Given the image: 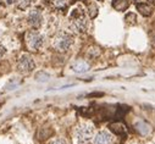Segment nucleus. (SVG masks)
I'll use <instances>...</instances> for the list:
<instances>
[{
	"label": "nucleus",
	"instance_id": "f3484780",
	"mask_svg": "<svg viewBox=\"0 0 155 144\" xmlns=\"http://www.w3.org/2000/svg\"><path fill=\"white\" fill-rule=\"evenodd\" d=\"M49 78H50L49 75L45 74V72H38L37 76H35V80H37L38 82H47Z\"/></svg>",
	"mask_w": 155,
	"mask_h": 144
},
{
	"label": "nucleus",
	"instance_id": "dca6fc26",
	"mask_svg": "<svg viewBox=\"0 0 155 144\" xmlns=\"http://www.w3.org/2000/svg\"><path fill=\"white\" fill-rule=\"evenodd\" d=\"M125 22L130 26H133L137 23V16L133 14V12H128L126 16H125Z\"/></svg>",
	"mask_w": 155,
	"mask_h": 144
},
{
	"label": "nucleus",
	"instance_id": "9b49d317",
	"mask_svg": "<svg viewBox=\"0 0 155 144\" xmlns=\"http://www.w3.org/2000/svg\"><path fill=\"white\" fill-rule=\"evenodd\" d=\"M130 6L128 0H114L112 2V8L117 11H125Z\"/></svg>",
	"mask_w": 155,
	"mask_h": 144
},
{
	"label": "nucleus",
	"instance_id": "4468645a",
	"mask_svg": "<svg viewBox=\"0 0 155 144\" xmlns=\"http://www.w3.org/2000/svg\"><path fill=\"white\" fill-rule=\"evenodd\" d=\"M51 4L58 10H65L68 5V0H51Z\"/></svg>",
	"mask_w": 155,
	"mask_h": 144
},
{
	"label": "nucleus",
	"instance_id": "2eb2a0df",
	"mask_svg": "<svg viewBox=\"0 0 155 144\" xmlns=\"http://www.w3.org/2000/svg\"><path fill=\"white\" fill-rule=\"evenodd\" d=\"M35 0H17V6L21 10H26L34 4Z\"/></svg>",
	"mask_w": 155,
	"mask_h": 144
},
{
	"label": "nucleus",
	"instance_id": "1a4fd4ad",
	"mask_svg": "<svg viewBox=\"0 0 155 144\" xmlns=\"http://www.w3.org/2000/svg\"><path fill=\"white\" fill-rule=\"evenodd\" d=\"M109 128L110 131L114 133V134H117V136H122L126 133V126L121 122H114V123H110L109 125Z\"/></svg>",
	"mask_w": 155,
	"mask_h": 144
},
{
	"label": "nucleus",
	"instance_id": "423d86ee",
	"mask_svg": "<svg viewBox=\"0 0 155 144\" xmlns=\"http://www.w3.org/2000/svg\"><path fill=\"white\" fill-rule=\"evenodd\" d=\"M27 22L32 28H39L43 23V16L42 12L38 10V9H33L29 11L28 16H27Z\"/></svg>",
	"mask_w": 155,
	"mask_h": 144
},
{
	"label": "nucleus",
	"instance_id": "6ab92c4d",
	"mask_svg": "<svg viewBox=\"0 0 155 144\" xmlns=\"http://www.w3.org/2000/svg\"><path fill=\"white\" fill-rule=\"evenodd\" d=\"M88 54H89L92 57H97V56H99L100 51H99L98 48H91V49L88 50Z\"/></svg>",
	"mask_w": 155,
	"mask_h": 144
},
{
	"label": "nucleus",
	"instance_id": "39448f33",
	"mask_svg": "<svg viewBox=\"0 0 155 144\" xmlns=\"http://www.w3.org/2000/svg\"><path fill=\"white\" fill-rule=\"evenodd\" d=\"M35 67V64H34V60L32 59V56H29L28 54H23L20 59H18V62H17V70L18 72L23 75H28L34 70Z\"/></svg>",
	"mask_w": 155,
	"mask_h": 144
},
{
	"label": "nucleus",
	"instance_id": "9d476101",
	"mask_svg": "<svg viewBox=\"0 0 155 144\" xmlns=\"http://www.w3.org/2000/svg\"><path fill=\"white\" fill-rule=\"evenodd\" d=\"M72 70L74 72H80V74L81 72H86L89 70V64L84 60H77L76 62L72 64Z\"/></svg>",
	"mask_w": 155,
	"mask_h": 144
},
{
	"label": "nucleus",
	"instance_id": "4be33fe9",
	"mask_svg": "<svg viewBox=\"0 0 155 144\" xmlns=\"http://www.w3.org/2000/svg\"><path fill=\"white\" fill-rule=\"evenodd\" d=\"M99 2H105V0H99Z\"/></svg>",
	"mask_w": 155,
	"mask_h": 144
},
{
	"label": "nucleus",
	"instance_id": "f8f14e48",
	"mask_svg": "<svg viewBox=\"0 0 155 144\" xmlns=\"http://www.w3.org/2000/svg\"><path fill=\"white\" fill-rule=\"evenodd\" d=\"M136 129L140 133V134H143V136H147L149 132H150V127H149V125L148 123H145L144 121H138V122H136Z\"/></svg>",
	"mask_w": 155,
	"mask_h": 144
},
{
	"label": "nucleus",
	"instance_id": "f257e3e1",
	"mask_svg": "<svg viewBox=\"0 0 155 144\" xmlns=\"http://www.w3.org/2000/svg\"><path fill=\"white\" fill-rule=\"evenodd\" d=\"M89 22L88 17L81 8H76L70 16V27L76 33H86L88 29Z\"/></svg>",
	"mask_w": 155,
	"mask_h": 144
},
{
	"label": "nucleus",
	"instance_id": "aec40b11",
	"mask_svg": "<svg viewBox=\"0 0 155 144\" xmlns=\"http://www.w3.org/2000/svg\"><path fill=\"white\" fill-rule=\"evenodd\" d=\"M49 144H67V142L65 139H62V138H55Z\"/></svg>",
	"mask_w": 155,
	"mask_h": 144
},
{
	"label": "nucleus",
	"instance_id": "f03ea898",
	"mask_svg": "<svg viewBox=\"0 0 155 144\" xmlns=\"http://www.w3.org/2000/svg\"><path fill=\"white\" fill-rule=\"evenodd\" d=\"M73 44V37L67 32H59L53 38V47L58 51H67Z\"/></svg>",
	"mask_w": 155,
	"mask_h": 144
},
{
	"label": "nucleus",
	"instance_id": "412c9836",
	"mask_svg": "<svg viewBox=\"0 0 155 144\" xmlns=\"http://www.w3.org/2000/svg\"><path fill=\"white\" fill-rule=\"evenodd\" d=\"M5 54H6V49H5V47L2 44V42H0V59H2Z\"/></svg>",
	"mask_w": 155,
	"mask_h": 144
},
{
	"label": "nucleus",
	"instance_id": "0eeeda50",
	"mask_svg": "<svg viewBox=\"0 0 155 144\" xmlns=\"http://www.w3.org/2000/svg\"><path fill=\"white\" fill-rule=\"evenodd\" d=\"M93 144H114V137L107 131H100L93 138Z\"/></svg>",
	"mask_w": 155,
	"mask_h": 144
},
{
	"label": "nucleus",
	"instance_id": "ddd939ff",
	"mask_svg": "<svg viewBox=\"0 0 155 144\" xmlns=\"http://www.w3.org/2000/svg\"><path fill=\"white\" fill-rule=\"evenodd\" d=\"M87 10H88V15L91 18H94L98 15V6L94 2H89L87 4Z\"/></svg>",
	"mask_w": 155,
	"mask_h": 144
},
{
	"label": "nucleus",
	"instance_id": "20e7f679",
	"mask_svg": "<svg viewBox=\"0 0 155 144\" xmlns=\"http://www.w3.org/2000/svg\"><path fill=\"white\" fill-rule=\"evenodd\" d=\"M26 44L29 50L37 51L39 50L44 44V37L37 31H29L26 34Z\"/></svg>",
	"mask_w": 155,
	"mask_h": 144
},
{
	"label": "nucleus",
	"instance_id": "7ed1b4c3",
	"mask_svg": "<svg viewBox=\"0 0 155 144\" xmlns=\"http://www.w3.org/2000/svg\"><path fill=\"white\" fill-rule=\"evenodd\" d=\"M94 133V126L89 122H83L81 125L77 126L74 129V137L78 144H86L88 143Z\"/></svg>",
	"mask_w": 155,
	"mask_h": 144
},
{
	"label": "nucleus",
	"instance_id": "6e6552de",
	"mask_svg": "<svg viewBox=\"0 0 155 144\" xmlns=\"http://www.w3.org/2000/svg\"><path fill=\"white\" fill-rule=\"evenodd\" d=\"M136 8H137L138 12H139L142 16L148 17V16H150V15L153 14V8H151V5L148 4V3H138V4L136 5Z\"/></svg>",
	"mask_w": 155,
	"mask_h": 144
},
{
	"label": "nucleus",
	"instance_id": "a211bd4d",
	"mask_svg": "<svg viewBox=\"0 0 155 144\" xmlns=\"http://www.w3.org/2000/svg\"><path fill=\"white\" fill-rule=\"evenodd\" d=\"M18 84H20V81H18V80H12V81H10V82L6 84V89H8V90H12V89H15Z\"/></svg>",
	"mask_w": 155,
	"mask_h": 144
}]
</instances>
